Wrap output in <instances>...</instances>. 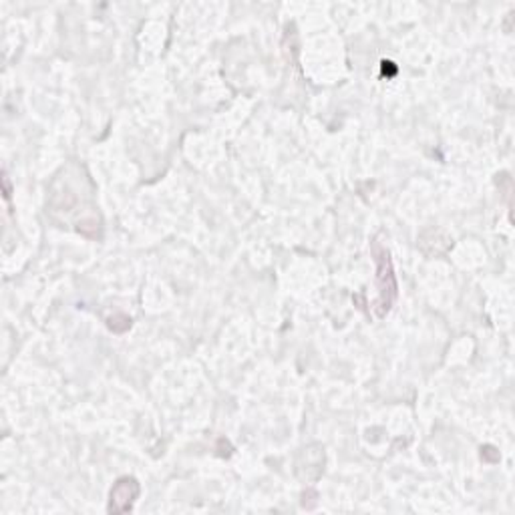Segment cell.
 <instances>
[{"label":"cell","mask_w":515,"mask_h":515,"mask_svg":"<svg viewBox=\"0 0 515 515\" xmlns=\"http://www.w3.org/2000/svg\"><path fill=\"white\" fill-rule=\"evenodd\" d=\"M373 256L377 262V288H379V300L375 310L379 318H385L397 298V280L387 247L380 246V242H375Z\"/></svg>","instance_id":"6da1fadb"},{"label":"cell","mask_w":515,"mask_h":515,"mask_svg":"<svg viewBox=\"0 0 515 515\" xmlns=\"http://www.w3.org/2000/svg\"><path fill=\"white\" fill-rule=\"evenodd\" d=\"M139 483L136 477H121V480L113 485L109 495V513H127L133 510L137 498H139Z\"/></svg>","instance_id":"7a4b0ae2"}]
</instances>
